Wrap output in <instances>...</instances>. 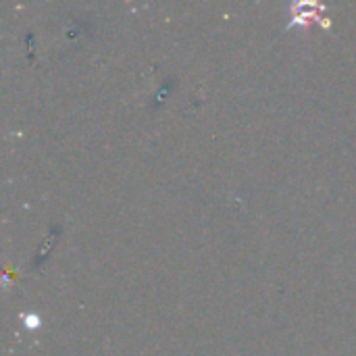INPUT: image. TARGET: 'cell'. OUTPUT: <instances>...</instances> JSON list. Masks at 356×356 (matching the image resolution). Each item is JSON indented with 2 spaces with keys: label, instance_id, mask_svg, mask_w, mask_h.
<instances>
[{
  "label": "cell",
  "instance_id": "obj_1",
  "mask_svg": "<svg viewBox=\"0 0 356 356\" xmlns=\"http://www.w3.org/2000/svg\"><path fill=\"white\" fill-rule=\"evenodd\" d=\"M27 325H29V327H35V325H38V319H35V317H33V319L29 317V319H27Z\"/></svg>",
  "mask_w": 356,
  "mask_h": 356
}]
</instances>
